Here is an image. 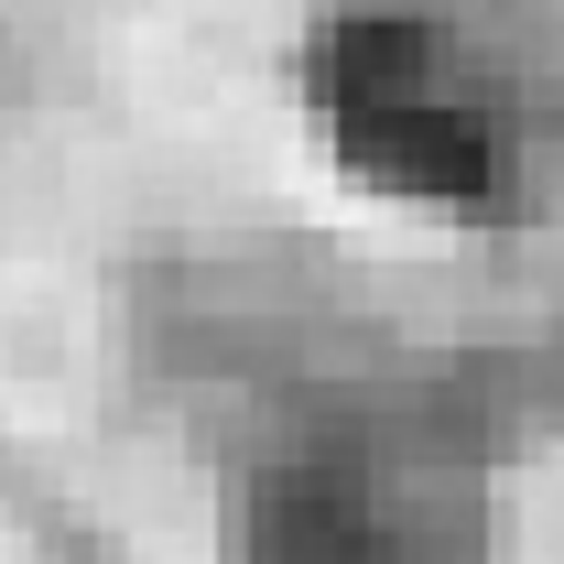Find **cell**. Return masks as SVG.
Masks as SVG:
<instances>
[{
	"label": "cell",
	"mask_w": 564,
	"mask_h": 564,
	"mask_svg": "<svg viewBox=\"0 0 564 564\" xmlns=\"http://www.w3.org/2000/svg\"><path fill=\"white\" fill-rule=\"evenodd\" d=\"M304 109L358 185L434 217H499L521 185V87L445 0H337L304 44Z\"/></svg>",
	"instance_id": "1"
}]
</instances>
